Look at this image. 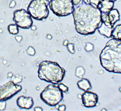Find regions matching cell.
Segmentation results:
<instances>
[{"mask_svg": "<svg viewBox=\"0 0 121 111\" xmlns=\"http://www.w3.org/2000/svg\"><path fill=\"white\" fill-rule=\"evenodd\" d=\"M114 2L111 0H102L98 8L101 13H108L113 8Z\"/></svg>", "mask_w": 121, "mask_h": 111, "instance_id": "12", "label": "cell"}, {"mask_svg": "<svg viewBox=\"0 0 121 111\" xmlns=\"http://www.w3.org/2000/svg\"><path fill=\"white\" fill-rule=\"evenodd\" d=\"M112 0V1H114V2H115V1H116L117 0Z\"/></svg>", "mask_w": 121, "mask_h": 111, "instance_id": "32", "label": "cell"}, {"mask_svg": "<svg viewBox=\"0 0 121 111\" xmlns=\"http://www.w3.org/2000/svg\"><path fill=\"white\" fill-rule=\"evenodd\" d=\"M41 99L45 104L51 107H56L62 101L63 91L58 86L49 84L40 94Z\"/></svg>", "mask_w": 121, "mask_h": 111, "instance_id": "4", "label": "cell"}, {"mask_svg": "<svg viewBox=\"0 0 121 111\" xmlns=\"http://www.w3.org/2000/svg\"><path fill=\"white\" fill-rule=\"evenodd\" d=\"M15 39L17 40V41L20 42L21 40V39H22V38L21 36H16L15 37Z\"/></svg>", "mask_w": 121, "mask_h": 111, "instance_id": "28", "label": "cell"}, {"mask_svg": "<svg viewBox=\"0 0 121 111\" xmlns=\"http://www.w3.org/2000/svg\"><path fill=\"white\" fill-rule=\"evenodd\" d=\"M22 89V87L21 85L15 83L12 81H8L0 86V101H6L10 99Z\"/></svg>", "mask_w": 121, "mask_h": 111, "instance_id": "7", "label": "cell"}, {"mask_svg": "<svg viewBox=\"0 0 121 111\" xmlns=\"http://www.w3.org/2000/svg\"><path fill=\"white\" fill-rule=\"evenodd\" d=\"M12 81L15 83H20L22 81V78L18 77L17 76H13V78H12Z\"/></svg>", "mask_w": 121, "mask_h": 111, "instance_id": "22", "label": "cell"}, {"mask_svg": "<svg viewBox=\"0 0 121 111\" xmlns=\"http://www.w3.org/2000/svg\"><path fill=\"white\" fill-rule=\"evenodd\" d=\"M13 20L18 27L24 29H28L33 24L32 17L28 12L24 9L15 10L13 12Z\"/></svg>", "mask_w": 121, "mask_h": 111, "instance_id": "8", "label": "cell"}, {"mask_svg": "<svg viewBox=\"0 0 121 111\" xmlns=\"http://www.w3.org/2000/svg\"><path fill=\"white\" fill-rule=\"evenodd\" d=\"M75 7H78L83 3V0H71Z\"/></svg>", "mask_w": 121, "mask_h": 111, "instance_id": "21", "label": "cell"}, {"mask_svg": "<svg viewBox=\"0 0 121 111\" xmlns=\"http://www.w3.org/2000/svg\"><path fill=\"white\" fill-rule=\"evenodd\" d=\"M8 76L9 77H12V76H13V74L11 73H9V74H8Z\"/></svg>", "mask_w": 121, "mask_h": 111, "instance_id": "31", "label": "cell"}, {"mask_svg": "<svg viewBox=\"0 0 121 111\" xmlns=\"http://www.w3.org/2000/svg\"><path fill=\"white\" fill-rule=\"evenodd\" d=\"M68 41L67 40H66L65 41H64V46H67L68 44Z\"/></svg>", "mask_w": 121, "mask_h": 111, "instance_id": "29", "label": "cell"}, {"mask_svg": "<svg viewBox=\"0 0 121 111\" xmlns=\"http://www.w3.org/2000/svg\"><path fill=\"white\" fill-rule=\"evenodd\" d=\"M72 14L76 31L81 35L94 34L102 23L99 9L84 3L75 7Z\"/></svg>", "mask_w": 121, "mask_h": 111, "instance_id": "1", "label": "cell"}, {"mask_svg": "<svg viewBox=\"0 0 121 111\" xmlns=\"http://www.w3.org/2000/svg\"><path fill=\"white\" fill-rule=\"evenodd\" d=\"M0 110H4L6 107V102L5 101H0Z\"/></svg>", "mask_w": 121, "mask_h": 111, "instance_id": "24", "label": "cell"}, {"mask_svg": "<svg viewBox=\"0 0 121 111\" xmlns=\"http://www.w3.org/2000/svg\"><path fill=\"white\" fill-rule=\"evenodd\" d=\"M82 105L86 107H94L97 105L98 96L96 93L91 91H85L81 96Z\"/></svg>", "mask_w": 121, "mask_h": 111, "instance_id": "10", "label": "cell"}, {"mask_svg": "<svg viewBox=\"0 0 121 111\" xmlns=\"http://www.w3.org/2000/svg\"><path fill=\"white\" fill-rule=\"evenodd\" d=\"M27 52L29 55L33 56L35 54V51L33 48L32 46H30L27 49Z\"/></svg>", "mask_w": 121, "mask_h": 111, "instance_id": "20", "label": "cell"}, {"mask_svg": "<svg viewBox=\"0 0 121 111\" xmlns=\"http://www.w3.org/2000/svg\"><path fill=\"white\" fill-rule=\"evenodd\" d=\"M58 86L63 91V92L66 93V94L67 93L68 91H69V88H68L67 86H65V85H64L62 83H59L58 84Z\"/></svg>", "mask_w": 121, "mask_h": 111, "instance_id": "19", "label": "cell"}, {"mask_svg": "<svg viewBox=\"0 0 121 111\" xmlns=\"http://www.w3.org/2000/svg\"><path fill=\"white\" fill-rule=\"evenodd\" d=\"M113 39L121 40V24H118L114 28L112 33V36Z\"/></svg>", "mask_w": 121, "mask_h": 111, "instance_id": "15", "label": "cell"}, {"mask_svg": "<svg viewBox=\"0 0 121 111\" xmlns=\"http://www.w3.org/2000/svg\"><path fill=\"white\" fill-rule=\"evenodd\" d=\"M101 20L106 26L114 28L115 24L120 20V15L117 9H112L108 13H102Z\"/></svg>", "mask_w": 121, "mask_h": 111, "instance_id": "9", "label": "cell"}, {"mask_svg": "<svg viewBox=\"0 0 121 111\" xmlns=\"http://www.w3.org/2000/svg\"><path fill=\"white\" fill-rule=\"evenodd\" d=\"M90 46V44H87L86 45V48H85L86 50L87 51H92L93 48V47H92V46H93L92 44H91L90 46Z\"/></svg>", "mask_w": 121, "mask_h": 111, "instance_id": "25", "label": "cell"}, {"mask_svg": "<svg viewBox=\"0 0 121 111\" xmlns=\"http://www.w3.org/2000/svg\"><path fill=\"white\" fill-rule=\"evenodd\" d=\"M84 74L85 70L82 67H78L76 68V75L77 77L79 78L82 77Z\"/></svg>", "mask_w": 121, "mask_h": 111, "instance_id": "18", "label": "cell"}, {"mask_svg": "<svg viewBox=\"0 0 121 111\" xmlns=\"http://www.w3.org/2000/svg\"><path fill=\"white\" fill-rule=\"evenodd\" d=\"M49 7L58 17H65L72 14L75 6L71 0H51Z\"/></svg>", "mask_w": 121, "mask_h": 111, "instance_id": "6", "label": "cell"}, {"mask_svg": "<svg viewBox=\"0 0 121 111\" xmlns=\"http://www.w3.org/2000/svg\"><path fill=\"white\" fill-rule=\"evenodd\" d=\"M114 28H111L106 26L104 24L102 23L100 27L98 29L99 34L107 38H110L112 36V33Z\"/></svg>", "mask_w": 121, "mask_h": 111, "instance_id": "13", "label": "cell"}, {"mask_svg": "<svg viewBox=\"0 0 121 111\" xmlns=\"http://www.w3.org/2000/svg\"><path fill=\"white\" fill-rule=\"evenodd\" d=\"M17 105L22 109H30L34 104V101L32 97L20 96L16 101Z\"/></svg>", "mask_w": 121, "mask_h": 111, "instance_id": "11", "label": "cell"}, {"mask_svg": "<svg viewBox=\"0 0 121 111\" xmlns=\"http://www.w3.org/2000/svg\"><path fill=\"white\" fill-rule=\"evenodd\" d=\"M102 0H83L85 4L92 5L95 8H98Z\"/></svg>", "mask_w": 121, "mask_h": 111, "instance_id": "17", "label": "cell"}, {"mask_svg": "<svg viewBox=\"0 0 121 111\" xmlns=\"http://www.w3.org/2000/svg\"><path fill=\"white\" fill-rule=\"evenodd\" d=\"M58 110L59 111H64L66 110V106L64 104L59 105L58 108Z\"/></svg>", "mask_w": 121, "mask_h": 111, "instance_id": "26", "label": "cell"}, {"mask_svg": "<svg viewBox=\"0 0 121 111\" xmlns=\"http://www.w3.org/2000/svg\"><path fill=\"white\" fill-rule=\"evenodd\" d=\"M65 70L57 62L51 61H43L39 64L38 70V77L41 80L53 84L62 81Z\"/></svg>", "mask_w": 121, "mask_h": 111, "instance_id": "3", "label": "cell"}, {"mask_svg": "<svg viewBox=\"0 0 121 111\" xmlns=\"http://www.w3.org/2000/svg\"><path fill=\"white\" fill-rule=\"evenodd\" d=\"M34 110L36 111H43V109L39 107H35L34 108Z\"/></svg>", "mask_w": 121, "mask_h": 111, "instance_id": "27", "label": "cell"}, {"mask_svg": "<svg viewBox=\"0 0 121 111\" xmlns=\"http://www.w3.org/2000/svg\"><path fill=\"white\" fill-rule=\"evenodd\" d=\"M31 29L33 30H35L36 29V27H35V26H32V27H31Z\"/></svg>", "mask_w": 121, "mask_h": 111, "instance_id": "30", "label": "cell"}, {"mask_svg": "<svg viewBox=\"0 0 121 111\" xmlns=\"http://www.w3.org/2000/svg\"><path fill=\"white\" fill-rule=\"evenodd\" d=\"M49 0H32L27 9L31 17L36 20H43L49 15Z\"/></svg>", "mask_w": 121, "mask_h": 111, "instance_id": "5", "label": "cell"}, {"mask_svg": "<svg viewBox=\"0 0 121 111\" xmlns=\"http://www.w3.org/2000/svg\"><path fill=\"white\" fill-rule=\"evenodd\" d=\"M101 66L109 72L121 74V40H108L99 55Z\"/></svg>", "mask_w": 121, "mask_h": 111, "instance_id": "2", "label": "cell"}, {"mask_svg": "<svg viewBox=\"0 0 121 111\" xmlns=\"http://www.w3.org/2000/svg\"><path fill=\"white\" fill-rule=\"evenodd\" d=\"M8 30L10 34H17L19 32L18 27L16 24H11L8 26Z\"/></svg>", "mask_w": 121, "mask_h": 111, "instance_id": "16", "label": "cell"}, {"mask_svg": "<svg viewBox=\"0 0 121 111\" xmlns=\"http://www.w3.org/2000/svg\"><path fill=\"white\" fill-rule=\"evenodd\" d=\"M77 84L79 89L84 91H88L92 88L90 81L86 79H82L81 80L78 81Z\"/></svg>", "mask_w": 121, "mask_h": 111, "instance_id": "14", "label": "cell"}, {"mask_svg": "<svg viewBox=\"0 0 121 111\" xmlns=\"http://www.w3.org/2000/svg\"><path fill=\"white\" fill-rule=\"evenodd\" d=\"M67 46L68 49L69 51V52H71V53L73 54L74 52L73 45L71 44H68Z\"/></svg>", "mask_w": 121, "mask_h": 111, "instance_id": "23", "label": "cell"}]
</instances>
